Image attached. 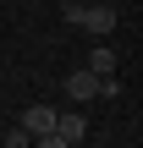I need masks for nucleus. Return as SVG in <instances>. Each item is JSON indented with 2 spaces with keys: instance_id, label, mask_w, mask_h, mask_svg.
I'll use <instances>...</instances> for the list:
<instances>
[{
  "instance_id": "6",
  "label": "nucleus",
  "mask_w": 143,
  "mask_h": 148,
  "mask_svg": "<svg viewBox=\"0 0 143 148\" xmlns=\"http://www.w3.org/2000/svg\"><path fill=\"white\" fill-rule=\"evenodd\" d=\"M33 137H28V126H17V132H6V148H28Z\"/></svg>"
},
{
  "instance_id": "5",
  "label": "nucleus",
  "mask_w": 143,
  "mask_h": 148,
  "mask_svg": "<svg viewBox=\"0 0 143 148\" xmlns=\"http://www.w3.org/2000/svg\"><path fill=\"white\" fill-rule=\"evenodd\" d=\"M88 71L110 77V71H116V49H110V44H94V49H88Z\"/></svg>"
},
{
  "instance_id": "4",
  "label": "nucleus",
  "mask_w": 143,
  "mask_h": 148,
  "mask_svg": "<svg viewBox=\"0 0 143 148\" xmlns=\"http://www.w3.org/2000/svg\"><path fill=\"white\" fill-rule=\"evenodd\" d=\"M77 27H88L94 38H105V33L116 27V5H83V16H77Z\"/></svg>"
},
{
  "instance_id": "3",
  "label": "nucleus",
  "mask_w": 143,
  "mask_h": 148,
  "mask_svg": "<svg viewBox=\"0 0 143 148\" xmlns=\"http://www.w3.org/2000/svg\"><path fill=\"white\" fill-rule=\"evenodd\" d=\"M72 143H88V121H83L77 110L55 115V148H72Z\"/></svg>"
},
{
  "instance_id": "1",
  "label": "nucleus",
  "mask_w": 143,
  "mask_h": 148,
  "mask_svg": "<svg viewBox=\"0 0 143 148\" xmlns=\"http://www.w3.org/2000/svg\"><path fill=\"white\" fill-rule=\"evenodd\" d=\"M55 115H61L55 104H28V110H22L28 137H33V143H44V148H55Z\"/></svg>"
},
{
  "instance_id": "2",
  "label": "nucleus",
  "mask_w": 143,
  "mask_h": 148,
  "mask_svg": "<svg viewBox=\"0 0 143 148\" xmlns=\"http://www.w3.org/2000/svg\"><path fill=\"white\" fill-rule=\"evenodd\" d=\"M61 93H66L72 104H88V99H99V71H88V66H83V71H72V77L61 82Z\"/></svg>"
}]
</instances>
